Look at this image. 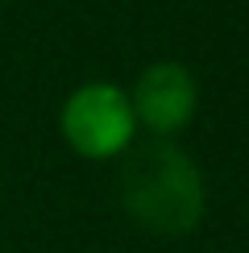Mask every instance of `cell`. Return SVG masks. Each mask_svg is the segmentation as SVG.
<instances>
[{"label":"cell","mask_w":249,"mask_h":253,"mask_svg":"<svg viewBox=\"0 0 249 253\" xmlns=\"http://www.w3.org/2000/svg\"><path fill=\"white\" fill-rule=\"evenodd\" d=\"M121 204L154 237H187L208 212V183L195 158L170 137H145L121 154Z\"/></svg>","instance_id":"1"},{"label":"cell","mask_w":249,"mask_h":253,"mask_svg":"<svg viewBox=\"0 0 249 253\" xmlns=\"http://www.w3.org/2000/svg\"><path fill=\"white\" fill-rule=\"evenodd\" d=\"M58 133L79 158L87 162H112L137 141V117H133L129 87L108 79L79 83L58 112Z\"/></svg>","instance_id":"2"},{"label":"cell","mask_w":249,"mask_h":253,"mask_svg":"<svg viewBox=\"0 0 249 253\" xmlns=\"http://www.w3.org/2000/svg\"><path fill=\"white\" fill-rule=\"evenodd\" d=\"M129 100H133L137 129H145L150 137H170L174 141L200 112V79L187 62L158 58L133 79Z\"/></svg>","instance_id":"3"}]
</instances>
